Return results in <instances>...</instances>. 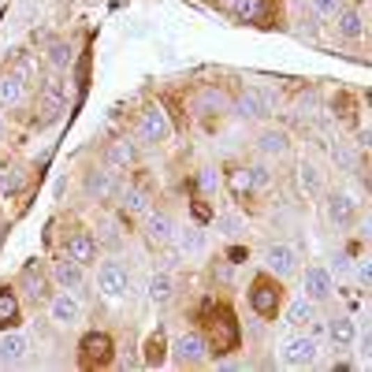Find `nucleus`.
<instances>
[{"label": "nucleus", "mask_w": 372, "mask_h": 372, "mask_svg": "<svg viewBox=\"0 0 372 372\" xmlns=\"http://www.w3.org/2000/svg\"><path fill=\"white\" fill-rule=\"evenodd\" d=\"M82 361L90 369L108 365V361H112V339H108L104 332H90V335L82 339Z\"/></svg>", "instance_id": "nucleus-9"}, {"label": "nucleus", "mask_w": 372, "mask_h": 372, "mask_svg": "<svg viewBox=\"0 0 372 372\" xmlns=\"http://www.w3.org/2000/svg\"><path fill=\"white\" fill-rule=\"evenodd\" d=\"M49 316L56 320L60 327H71L75 320L82 316V305H79V298H75V290H63V294H56L52 298V305H49Z\"/></svg>", "instance_id": "nucleus-13"}, {"label": "nucleus", "mask_w": 372, "mask_h": 372, "mask_svg": "<svg viewBox=\"0 0 372 372\" xmlns=\"http://www.w3.org/2000/svg\"><path fill=\"white\" fill-rule=\"evenodd\" d=\"M220 231L224 235H238V231H242V216H238V212H224L220 216Z\"/></svg>", "instance_id": "nucleus-38"}, {"label": "nucleus", "mask_w": 372, "mask_h": 372, "mask_svg": "<svg viewBox=\"0 0 372 372\" xmlns=\"http://www.w3.org/2000/svg\"><path fill=\"white\" fill-rule=\"evenodd\" d=\"M309 12L316 19H335L339 12H343V0H309Z\"/></svg>", "instance_id": "nucleus-32"}, {"label": "nucleus", "mask_w": 372, "mask_h": 372, "mask_svg": "<svg viewBox=\"0 0 372 372\" xmlns=\"http://www.w3.org/2000/svg\"><path fill=\"white\" fill-rule=\"evenodd\" d=\"M212 332H216V350H235V343H238V332H235V316H231V309H216V316H212Z\"/></svg>", "instance_id": "nucleus-14"}, {"label": "nucleus", "mask_w": 372, "mask_h": 372, "mask_svg": "<svg viewBox=\"0 0 372 372\" xmlns=\"http://www.w3.org/2000/svg\"><path fill=\"white\" fill-rule=\"evenodd\" d=\"M149 365H160V361H164V354H160V332L157 335H153V343H149Z\"/></svg>", "instance_id": "nucleus-40"}, {"label": "nucleus", "mask_w": 372, "mask_h": 372, "mask_svg": "<svg viewBox=\"0 0 372 372\" xmlns=\"http://www.w3.org/2000/svg\"><path fill=\"white\" fill-rule=\"evenodd\" d=\"M138 138L146 141V146H160V141H168L171 138V119L164 108H146L141 112V123H138Z\"/></svg>", "instance_id": "nucleus-4"}, {"label": "nucleus", "mask_w": 372, "mask_h": 372, "mask_svg": "<svg viewBox=\"0 0 372 372\" xmlns=\"http://www.w3.org/2000/svg\"><path fill=\"white\" fill-rule=\"evenodd\" d=\"M354 272H357V283H361V287H369V279H372V261H369V257H361Z\"/></svg>", "instance_id": "nucleus-39"}, {"label": "nucleus", "mask_w": 372, "mask_h": 372, "mask_svg": "<svg viewBox=\"0 0 372 372\" xmlns=\"http://www.w3.org/2000/svg\"><path fill=\"white\" fill-rule=\"evenodd\" d=\"M298 186H302L305 198H313V201L324 194V175H320V168H316L313 160H302L298 164Z\"/></svg>", "instance_id": "nucleus-18"}, {"label": "nucleus", "mask_w": 372, "mask_h": 372, "mask_svg": "<svg viewBox=\"0 0 372 372\" xmlns=\"http://www.w3.org/2000/svg\"><path fill=\"white\" fill-rule=\"evenodd\" d=\"M123 209L134 212V216H146V198H141L138 190H127V194H123Z\"/></svg>", "instance_id": "nucleus-37"}, {"label": "nucleus", "mask_w": 372, "mask_h": 372, "mask_svg": "<svg viewBox=\"0 0 372 372\" xmlns=\"http://www.w3.org/2000/svg\"><path fill=\"white\" fill-rule=\"evenodd\" d=\"M4 130H8V127H4V119H0V138H4Z\"/></svg>", "instance_id": "nucleus-42"}, {"label": "nucleus", "mask_w": 372, "mask_h": 372, "mask_svg": "<svg viewBox=\"0 0 372 372\" xmlns=\"http://www.w3.org/2000/svg\"><path fill=\"white\" fill-rule=\"evenodd\" d=\"M313 316H316V302H309V298H294V302L287 305V313H283V320H287L290 327H309Z\"/></svg>", "instance_id": "nucleus-22"}, {"label": "nucleus", "mask_w": 372, "mask_h": 372, "mask_svg": "<svg viewBox=\"0 0 372 372\" xmlns=\"http://www.w3.org/2000/svg\"><path fill=\"white\" fill-rule=\"evenodd\" d=\"M324 212H327V220H332L335 227H343V231H346V227L357 220V201L350 198V194H343V190L327 194V198H324Z\"/></svg>", "instance_id": "nucleus-7"}, {"label": "nucleus", "mask_w": 372, "mask_h": 372, "mask_svg": "<svg viewBox=\"0 0 372 372\" xmlns=\"http://www.w3.org/2000/svg\"><path fill=\"white\" fill-rule=\"evenodd\" d=\"M68 257L71 261H79V265L86 268V265H93V257H97V242L86 231H75L71 238H68Z\"/></svg>", "instance_id": "nucleus-20"}, {"label": "nucleus", "mask_w": 372, "mask_h": 372, "mask_svg": "<svg viewBox=\"0 0 372 372\" xmlns=\"http://www.w3.org/2000/svg\"><path fill=\"white\" fill-rule=\"evenodd\" d=\"M235 112L242 116V119H265L268 112H265V104H261V97H257V90H246L242 97L235 101Z\"/></svg>", "instance_id": "nucleus-27"}, {"label": "nucleus", "mask_w": 372, "mask_h": 372, "mask_svg": "<svg viewBox=\"0 0 372 372\" xmlns=\"http://www.w3.org/2000/svg\"><path fill=\"white\" fill-rule=\"evenodd\" d=\"M320 357V346H316V335H290L279 343V361L290 369H309Z\"/></svg>", "instance_id": "nucleus-2"}, {"label": "nucleus", "mask_w": 372, "mask_h": 372, "mask_svg": "<svg viewBox=\"0 0 372 372\" xmlns=\"http://www.w3.org/2000/svg\"><path fill=\"white\" fill-rule=\"evenodd\" d=\"M249 183H254V190L261 194V190H268V186H272V171L265 168V164H249Z\"/></svg>", "instance_id": "nucleus-33"}, {"label": "nucleus", "mask_w": 372, "mask_h": 372, "mask_svg": "<svg viewBox=\"0 0 372 372\" xmlns=\"http://www.w3.org/2000/svg\"><path fill=\"white\" fill-rule=\"evenodd\" d=\"M227 190H231V198L238 205H249L257 198V190H254V183H249V171L246 168H231V175H227Z\"/></svg>", "instance_id": "nucleus-21"}, {"label": "nucleus", "mask_w": 372, "mask_h": 372, "mask_svg": "<svg viewBox=\"0 0 372 372\" xmlns=\"http://www.w3.org/2000/svg\"><path fill=\"white\" fill-rule=\"evenodd\" d=\"M52 279L60 283V290H79L82 287V265L79 261H56V265H52Z\"/></svg>", "instance_id": "nucleus-19"}, {"label": "nucleus", "mask_w": 372, "mask_h": 372, "mask_svg": "<svg viewBox=\"0 0 372 372\" xmlns=\"http://www.w3.org/2000/svg\"><path fill=\"white\" fill-rule=\"evenodd\" d=\"M205 350H209V343L198 335V332H186L175 339V346H171V361L179 369H194V365H201L205 361Z\"/></svg>", "instance_id": "nucleus-6"}, {"label": "nucleus", "mask_w": 372, "mask_h": 372, "mask_svg": "<svg viewBox=\"0 0 372 372\" xmlns=\"http://www.w3.org/2000/svg\"><path fill=\"white\" fill-rule=\"evenodd\" d=\"M175 242H179V249L186 257H198V254H205V227H198V224H186V227H175Z\"/></svg>", "instance_id": "nucleus-15"}, {"label": "nucleus", "mask_w": 372, "mask_h": 372, "mask_svg": "<svg viewBox=\"0 0 372 372\" xmlns=\"http://www.w3.org/2000/svg\"><path fill=\"white\" fill-rule=\"evenodd\" d=\"M101 242H108L112 249H119V242H123V238H119V235H116V227L108 224V227H101Z\"/></svg>", "instance_id": "nucleus-41"}, {"label": "nucleus", "mask_w": 372, "mask_h": 372, "mask_svg": "<svg viewBox=\"0 0 372 372\" xmlns=\"http://www.w3.org/2000/svg\"><path fill=\"white\" fill-rule=\"evenodd\" d=\"M112 164H116V168L134 164V146H130V141H119V146H112Z\"/></svg>", "instance_id": "nucleus-34"}, {"label": "nucleus", "mask_w": 372, "mask_h": 372, "mask_svg": "<svg viewBox=\"0 0 372 372\" xmlns=\"http://www.w3.org/2000/svg\"><path fill=\"white\" fill-rule=\"evenodd\" d=\"M198 186H201V194H216V190H220V175H216V168H201L198 171Z\"/></svg>", "instance_id": "nucleus-35"}, {"label": "nucleus", "mask_w": 372, "mask_h": 372, "mask_svg": "<svg viewBox=\"0 0 372 372\" xmlns=\"http://www.w3.org/2000/svg\"><path fill=\"white\" fill-rule=\"evenodd\" d=\"M26 335L23 332H4L0 335V369H15L26 361Z\"/></svg>", "instance_id": "nucleus-10"}, {"label": "nucleus", "mask_w": 372, "mask_h": 372, "mask_svg": "<svg viewBox=\"0 0 372 372\" xmlns=\"http://www.w3.org/2000/svg\"><path fill=\"white\" fill-rule=\"evenodd\" d=\"M19 283L26 287L30 298H38V302H41V294H45V276H41V265H38V261H30V265L23 268V276H19Z\"/></svg>", "instance_id": "nucleus-26"}, {"label": "nucleus", "mask_w": 372, "mask_h": 372, "mask_svg": "<svg viewBox=\"0 0 372 372\" xmlns=\"http://www.w3.org/2000/svg\"><path fill=\"white\" fill-rule=\"evenodd\" d=\"M261 261H265V268L272 272V276H279V279H287V276L298 272V249L287 246V242H268Z\"/></svg>", "instance_id": "nucleus-3"}, {"label": "nucleus", "mask_w": 372, "mask_h": 372, "mask_svg": "<svg viewBox=\"0 0 372 372\" xmlns=\"http://www.w3.org/2000/svg\"><path fill=\"white\" fill-rule=\"evenodd\" d=\"M146 238L153 246H171L175 242V220L168 212H146Z\"/></svg>", "instance_id": "nucleus-12"}, {"label": "nucleus", "mask_w": 372, "mask_h": 372, "mask_svg": "<svg viewBox=\"0 0 372 372\" xmlns=\"http://www.w3.org/2000/svg\"><path fill=\"white\" fill-rule=\"evenodd\" d=\"M15 75H19V79H34V75H38V63H34V56H30V52H23V56H19L15 60Z\"/></svg>", "instance_id": "nucleus-36"}, {"label": "nucleus", "mask_w": 372, "mask_h": 372, "mask_svg": "<svg viewBox=\"0 0 372 372\" xmlns=\"http://www.w3.org/2000/svg\"><path fill=\"white\" fill-rule=\"evenodd\" d=\"M19 320V298L15 290H0V324H15Z\"/></svg>", "instance_id": "nucleus-31"}, {"label": "nucleus", "mask_w": 372, "mask_h": 372, "mask_svg": "<svg viewBox=\"0 0 372 372\" xmlns=\"http://www.w3.org/2000/svg\"><path fill=\"white\" fill-rule=\"evenodd\" d=\"M108 190H112V175H108V171H90V175H86V194H90L93 201L104 198Z\"/></svg>", "instance_id": "nucleus-29"}, {"label": "nucleus", "mask_w": 372, "mask_h": 372, "mask_svg": "<svg viewBox=\"0 0 372 372\" xmlns=\"http://www.w3.org/2000/svg\"><path fill=\"white\" fill-rule=\"evenodd\" d=\"M63 112H68V86H63V79H52L45 90H41V116L60 119Z\"/></svg>", "instance_id": "nucleus-11"}, {"label": "nucleus", "mask_w": 372, "mask_h": 372, "mask_svg": "<svg viewBox=\"0 0 372 372\" xmlns=\"http://www.w3.org/2000/svg\"><path fill=\"white\" fill-rule=\"evenodd\" d=\"M324 332L332 335V343H335V346H343V350H346V346L357 339V320H354V316H346V313H339V316H332V320L324 324Z\"/></svg>", "instance_id": "nucleus-16"}, {"label": "nucleus", "mask_w": 372, "mask_h": 372, "mask_svg": "<svg viewBox=\"0 0 372 372\" xmlns=\"http://www.w3.org/2000/svg\"><path fill=\"white\" fill-rule=\"evenodd\" d=\"M23 79L12 71V75H0V108H12V104H19L23 101Z\"/></svg>", "instance_id": "nucleus-23"}, {"label": "nucleus", "mask_w": 372, "mask_h": 372, "mask_svg": "<svg viewBox=\"0 0 372 372\" xmlns=\"http://www.w3.org/2000/svg\"><path fill=\"white\" fill-rule=\"evenodd\" d=\"M171 287H175V283H171L168 272H153V279H149V298H153V302H168V298H171Z\"/></svg>", "instance_id": "nucleus-30"}, {"label": "nucleus", "mask_w": 372, "mask_h": 372, "mask_svg": "<svg viewBox=\"0 0 372 372\" xmlns=\"http://www.w3.org/2000/svg\"><path fill=\"white\" fill-rule=\"evenodd\" d=\"M97 287H101L104 298H123V294L130 290L127 265H119V261H104V265L97 268Z\"/></svg>", "instance_id": "nucleus-5"}, {"label": "nucleus", "mask_w": 372, "mask_h": 372, "mask_svg": "<svg viewBox=\"0 0 372 372\" xmlns=\"http://www.w3.org/2000/svg\"><path fill=\"white\" fill-rule=\"evenodd\" d=\"M257 149H261V157H287V149H290V138H287V130H279V127H268V130H261V138H257Z\"/></svg>", "instance_id": "nucleus-17"}, {"label": "nucleus", "mask_w": 372, "mask_h": 372, "mask_svg": "<svg viewBox=\"0 0 372 372\" xmlns=\"http://www.w3.org/2000/svg\"><path fill=\"white\" fill-rule=\"evenodd\" d=\"M302 283H305V298H309V302H316V305H320V302H327V298H332V272H327L324 265H309V268H305V276H302Z\"/></svg>", "instance_id": "nucleus-8"}, {"label": "nucleus", "mask_w": 372, "mask_h": 372, "mask_svg": "<svg viewBox=\"0 0 372 372\" xmlns=\"http://www.w3.org/2000/svg\"><path fill=\"white\" fill-rule=\"evenodd\" d=\"M335 19H339V23H335V26H339V38L357 41L361 34H365V19H361L357 12H339Z\"/></svg>", "instance_id": "nucleus-25"}, {"label": "nucleus", "mask_w": 372, "mask_h": 372, "mask_svg": "<svg viewBox=\"0 0 372 372\" xmlns=\"http://www.w3.org/2000/svg\"><path fill=\"white\" fill-rule=\"evenodd\" d=\"M45 60H49L56 71H63V68L71 63V45H68L63 38H52L49 45H45Z\"/></svg>", "instance_id": "nucleus-28"}, {"label": "nucleus", "mask_w": 372, "mask_h": 372, "mask_svg": "<svg viewBox=\"0 0 372 372\" xmlns=\"http://www.w3.org/2000/svg\"><path fill=\"white\" fill-rule=\"evenodd\" d=\"M279 298H283V290H279V283L272 276H257L254 283H249V290H246L249 309H254L257 316H265V320H272V316L279 313Z\"/></svg>", "instance_id": "nucleus-1"}, {"label": "nucleus", "mask_w": 372, "mask_h": 372, "mask_svg": "<svg viewBox=\"0 0 372 372\" xmlns=\"http://www.w3.org/2000/svg\"><path fill=\"white\" fill-rule=\"evenodd\" d=\"M235 8V19L238 23H261V19L268 15V4L265 0H231Z\"/></svg>", "instance_id": "nucleus-24"}]
</instances>
